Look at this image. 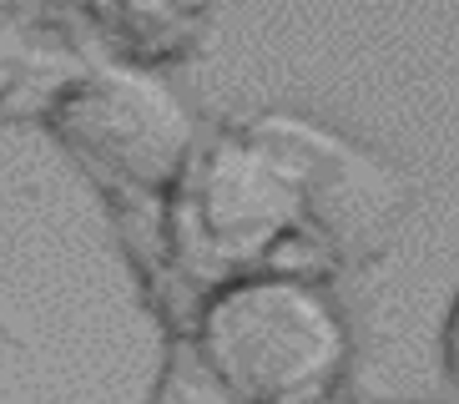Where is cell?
I'll use <instances>...</instances> for the list:
<instances>
[{
	"instance_id": "3",
	"label": "cell",
	"mask_w": 459,
	"mask_h": 404,
	"mask_svg": "<svg viewBox=\"0 0 459 404\" xmlns=\"http://www.w3.org/2000/svg\"><path fill=\"white\" fill-rule=\"evenodd\" d=\"M288 248L313 253L283 172L238 127L203 136L167 202V253L187 294L203 303L232 278L288 273Z\"/></svg>"
},
{
	"instance_id": "4",
	"label": "cell",
	"mask_w": 459,
	"mask_h": 404,
	"mask_svg": "<svg viewBox=\"0 0 459 404\" xmlns=\"http://www.w3.org/2000/svg\"><path fill=\"white\" fill-rule=\"evenodd\" d=\"M238 132L283 172L303 238L324 268H359L394 248L409 213V182L374 147L293 111L247 117Z\"/></svg>"
},
{
	"instance_id": "5",
	"label": "cell",
	"mask_w": 459,
	"mask_h": 404,
	"mask_svg": "<svg viewBox=\"0 0 459 404\" xmlns=\"http://www.w3.org/2000/svg\"><path fill=\"white\" fill-rule=\"evenodd\" d=\"M46 15L56 31H71L76 46L91 40V61H117L136 71L187 61L212 26V11L203 5H66Z\"/></svg>"
},
{
	"instance_id": "2",
	"label": "cell",
	"mask_w": 459,
	"mask_h": 404,
	"mask_svg": "<svg viewBox=\"0 0 459 404\" xmlns=\"http://www.w3.org/2000/svg\"><path fill=\"white\" fill-rule=\"evenodd\" d=\"M182 338L238 404H328L353 354L338 298L308 273L222 283Z\"/></svg>"
},
{
	"instance_id": "8",
	"label": "cell",
	"mask_w": 459,
	"mask_h": 404,
	"mask_svg": "<svg viewBox=\"0 0 459 404\" xmlns=\"http://www.w3.org/2000/svg\"><path fill=\"white\" fill-rule=\"evenodd\" d=\"M0 338H5V344H15V349H26V344H21V334L11 329V319H5V309H0Z\"/></svg>"
},
{
	"instance_id": "7",
	"label": "cell",
	"mask_w": 459,
	"mask_h": 404,
	"mask_svg": "<svg viewBox=\"0 0 459 404\" xmlns=\"http://www.w3.org/2000/svg\"><path fill=\"white\" fill-rule=\"evenodd\" d=\"M147 404H238V400L207 374V364L197 359V349L177 334V338H167L162 369H157V384H152Z\"/></svg>"
},
{
	"instance_id": "1",
	"label": "cell",
	"mask_w": 459,
	"mask_h": 404,
	"mask_svg": "<svg viewBox=\"0 0 459 404\" xmlns=\"http://www.w3.org/2000/svg\"><path fill=\"white\" fill-rule=\"evenodd\" d=\"M41 127L71 152L107 202L122 253L147 294L152 313L172 329L187 319L192 294L167 253V202L203 147V121L157 71L86 61L51 96Z\"/></svg>"
},
{
	"instance_id": "6",
	"label": "cell",
	"mask_w": 459,
	"mask_h": 404,
	"mask_svg": "<svg viewBox=\"0 0 459 404\" xmlns=\"http://www.w3.org/2000/svg\"><path fill=\"white\" fill-rule=\"evenodd\" d=\"M46 40H51L46 31H30V11H0V121H41L51 96L91 61V56L66 51V46L56 51Z\"/></svg>"
}]
</instances>
